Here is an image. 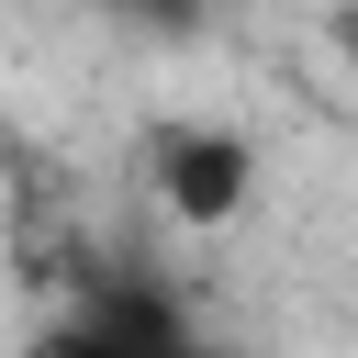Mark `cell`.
<instances>
[{"mask_svg": "<svg viewBox=\"0 0 358 358\" xmlns=\"http://www.w3.org/2000/svg\"><path fill=\"white\" fill-rule=\"evenodd\" d=\"M22 358H201V336L157 280H90Z\"/></svg>", "mask_w": 358, "mask_h": 358, "instance_id": "7a4b0ae2", "label": "cell"}, {"mask_svg": "<svg viewBox=\"0 0 358 358\" xmlns=\"http://www.w3.org/2000/svg\"><path fill=\"white\" fill-rule=\"evenodd\" d=\"M336 56H347V67H358V0H347V11H336Z\"/></svg>", "mask_w": 358, "mask_h": 358, "instance_id": "277c9868", "label": "cell"}, {"mask_svg": "<svg viewBox=\"0 0 358 358\" xmlns=\"http://www.w3.org/2000/svg\"><path fill=\"white\" fill-rule=\"evenodd\" d=\"M123 34H157V45H190V34H213V0H101Z\"/></svg>", "mask_w": 358, "mask_h": 358, "instance_id": "3957f363", "label": "cell"}, {"mask_svg": "<svg viewBox=\"0 0 358 358\" xmlns=\"http://www.w3.org/2000/svg\"><path fill=\"white\" fill-rule=\"evenodd\" d=\"M134 179H145V201H157L168 224H190V235H224V224L257 201V145H246V123L168 112V123H145V145H134Z\"/></svg>", "mask_w": 358, "mask_h": 358, "instance_id": "6da1fadb", "label": "cell"}]
</instances>
